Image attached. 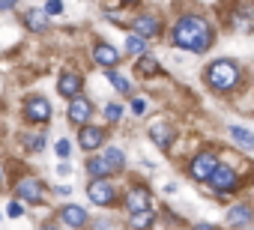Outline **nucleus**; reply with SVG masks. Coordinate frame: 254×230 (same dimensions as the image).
Instances as JSON below:
<instances>
[{
  "label": "nucleus",
  "mask_w": 254,
  "mask_h": 230,
  "mask_svg": "<svg viewBox=\"0 0 254 230\" xmlns=\"http://www.w3.org/2000/svg\"><path fill=\"white\" fill-rule=\"evenodd\" d=\"M212 39H215L212 24H209L203 15H194V12L180 15V18L174 21V27H171V42H174L177 48H183V51L203 54V51L212 45Z\"/></svg>",
  "instance_id": "nucleus-1"
},
{
  "label": "nucleus",
  "mask_w": 254,
  "mask_h": 230,
  "mask_svg": "<svg viewBox=\"0 0 254 230\" xmlns=\"http://www.w3.org/2000/svg\"><path fill=\"white\" fill-rule=\"evenodd\" d=\"M239 81H242V72H239V66H236L233 60H227V57H218V60H212V63L206 66V84H209L215 93H230V90L239 87Z\"/></svg>",
  "instance_id": "nucleus-2"
},
{
  "label": "nucleus",
  "mask_w": 254,
  "mask_h": 230,
  "mask_svg": "<svg viewBox=\"0 0 254 230\" xmlns=\"http://www.w3.org/2000/svg\"><path fill=\"white\" fill-rule=\"evenodd\" d=\"M123 168H126V156H123L120 147H111V150H105L102 156H93V159L87 162V173H90L93 179H108L111 173H120Z\"/></svg>",
  "instance_id": "nucleus-3"
},
{
  "label": "nucleus",
  "mask_w": 254,
  "mask_h": 230,
  "mask_svg": "<svg viewBox=\"0 0 254 230\" xmlns=\"http://www.w3.org/2000/svg\"><path fill=\"white\" fill-rule=\"evenodd\" d=\"M218 168V159H215V153H209V150H203V153H197L191 162H189V176L194 179V182H206L209 176H212V171Z\"/></svg>",
  "instance_id": "nucleus-4"
},
{
  "label": "nucleus",
  "mask_w": 254,
  "mask_h": 230,
  "mask_svg": "<svg viewBox=\"0 0 254 230\" xmlns=\"http://www.w3.org/2000/svg\"><path fill=\"white\" fill-rule=\"evenodd\" d=\"M206 182H209V188H212V191H218V194H230V191H236V188H239V176H236V171H233V168H227V165H218Z\"/></svg>",
  "instance_id": "nucleus-5"
},
{
  "label": "nucleus",
  "mask_w": 254,
  "mask_h": 230,
  "mask_svg": "<svg viewBox=\"0 0 254 230\" xmlns=\"http://www.w3.org/2000/svg\"><path fill=\"white\" fill-rule=\"evenodd\" d=\"M15 200H27V203H42L45 200V185L36 176H21L15 182Z\"/></svg>",
  "instance_id": "nucleus-6"
},
{
  "label": "nucleus",
  "mask_w": 254,
  "mask_h": 230,
  "mask_svg": "<svg viewBox=\"0 0 254 230\" xmlns=\"http://www.w3.org/2000/svg\"><path fill=\"white\" fill-rule=\"evenodd\" d=\"M132 33L141 36V39H156V36H162V18L153 15V12H141V15H135V21H132Z\"/></svg>",
  "instance_id": "nucleus-7"
},
{
  "label": "nucleus",
  "mask_w": 254,
  "mask_h": 230,
  "mask_svg": "<svg viewBox=\"0 0 254 230\" xmlns=\"http://www.w3.org/2000/svg\"><path fill=\"white\" fill-rule=\"evenodd\" d=\"M87 197H90V203H96V206H114L117 191H114V185H111L108 179H90V182H87Z\"/></svg>",
  "instance_id": "nucleus-8"
},
{
  "label": "nucleus",
  "mask_w": 254,
  "mask_h": 230,
  "mask_svg": "<svg viewBox=\"0 0 254 230\" xmlns=\"http://www.w3.org/2000/svg\"><path fill=\"white\" fill-rule=\"evenodd\" d=\"M24 120L27 123H48L51 120V105H48V99H42V96H30L27 102H24Z\"/></svg>",
  "instance_id": "nucleus-9"
},
{
  "label": "nucleus",
  "mask_w": 254,
  "mask_h": 230,
  "mask_svg": "<svg viewBox=\"0 0 254 230\" xmlns=\"http://www.w3.org/2000/svg\"><path fill=\"white\" fill-rule=\"evenodd\" d=\"M105 138H108V132H105L102 126H90V123L78 132V144H81V150H87V153H96V150L105 144Z\"/></svg>",
  "instance_id": "nucleus-10"
},
{
  "label": "nucleus",
  "mask_w": 254,
  "mask_h": 230,
  "mask_svg": "<svg viewBox=\"0 0 254 230\" xmlns=\"http://www.w3.org/2000/svg\"><path fill=\"white\" fill-rule=\"evenodd\" d=\"M69 120L75 123V126H87L90 123V117H93V105H90V99H84V96H78V99H69Z\"/></svg>",
  "instance_id": "nucleus-11"
},
{
  "label": "nucleus",
  "mask_w": 254,
  "mask_h": 230,
  "mask_svg": "<svg viewBox=\"0 0 254 230\" xmlns=\"http://www.w3.org/2000/svg\"><path fill=\"white\" fill-rule=\"evenodd\" d=\"M57 90H60V96H66V99H78L81 96V90H84V78L78 75V72H60V78H57Z\"/></svg>",
  "instance_id": "nucleus-12"
},
{
  "label": "nucleus",
  "mask_w": 254,
  "mask_h": 230,
  "mask_svg": "<svg viewBox=\"0 0 254 230\" xmlns=\"http://www.w3.org/2000/svg\"><path fill=\"white\" fill-rule=\"evenodd\" d=\"M150 203H153V194H150L147 185H135L129 194H126V209H129L132 215H135V212H147Z\"/></svg>",
  "instance_id": "nucleus-13"
},
{
  "label": "nucleus",
  "mask_w": 254,
  "mask_h": 230,
  "mask_svg": "<svg viewBox=\"0 0 254 230\" xmlns=\"http://www.w3.org/2000/svg\"><path fill=\"white\" fill-rule=\"evenodd\" d=\"M60 221H63L66 227H72V230H81V227L90 221V215H87V209H84L81 203H66V206L60 209Z\"/></svg>",
  "instance_id": "nucleus-14"
},
{
  "label": "nucleus",
  "mask_w": 254,
  "mask_h": 230,
  "mask_svg": "<svg viewBox=\"0 0 254 230\" xmlns=\"http://www.w3.org/2000/svg\"><path fill=\"white\" fill-rule=\"evenodd\" d=\"M251 221H254V209H251L248 203H236V206L227 209V224H230L233 230L251 227Z\"/></svg>",
  "instance_id": "nucleus-15"
},
{
  "label": "nucleus",
  "mask_w": 254,
  "mask_h": 230,
  "mask_svg": "<svg viewBox=\"0 0 254 230\" xmlns=\"http://www.w3.org/2000/svg\"><path fill=\"white\" fill-rule=\"evenodd\" d=\"M174 138H177V132H174L168 123H153V126H150V141H153L162 153H168V150H171Z\"/></svg>",
  "instance_id": "nucleus-16"
},
{
  "label": "nucleus",
  "mask_w": 254,
  "mask_h": 230,
  "mask_svg": "<svg viewBox=\"0 0 254 230\" xmlns=\"http://www.w3.org/2000/svg\"><path fill=\"white\" fill-rule=\"evenodd\" d=\"M93 60H96L99 66H105V69H114V66L120 63V54H117V48H114L111 42H96V45H93Z\"/></svg>",
  "instance_id": "nucleus-17"
},
{
  "label": "nucleus",
  "mask_w": 254,
  "mask_h": 230,
  "mask_svg": "<svg viewBox=\"0 0 254 230\" xmlns=\"http://www.w3.org/2000/svg\"><path fill=\"white\" fill-rule=\"evenodd\" d=\"M230 24L236 30H254V3H239L230 15Z\"/></svg>",
  "instance_id": "nucleus-18"
},
{
  "label": "nucleus",
  "mask_w": 254,
  "mask_h": 230,
  "mask_svg": "<svg viewBox=\"0 0 254 230\" xmlns=\"http://www.w3.org/2000/svg\"><path fill=\"white\" fill-rule=\"evenodd\" d=\"M24 24H27V30L42 33V30L48 27V15H45V9H27V12H24Z\"/></svg>",
  "instance_id": "nucleus-19"
},
{
  "label": "nucleus",
  "mask_w": 254,
  "mask_h": 230,
  "mask_svg": "<svg viewBox=\"0 0 254 230\" xmlns=\"http://www.w3.org/2000/svg\"><path fill=\"white\" fill-rule=\"evenodd\" d=\"M230 138H233L242 150H254V132H248L245 126H236V123H233V126H230Z\"/></svg>",
  "instance_id": "nucleus-20"
},
{
  "label": "nucleus",
  "mask_w": 254,
  "mask_h": 230,
  "mask_svg": "<svg viewBox=\"0 0 254 230\" xmlns=\"http://www.w3.org/2000/svg\"><path fill=\"white\" fill-rule=\"evenodd\" d=\"M21 144H24L27 153H42V147H45V132H24V135H21Z\"/></svg>",
  "instance_id": "nucleus-21"
},
{
  "label": "nucleus",
  "mask_w": 254,
  "mask_h": 230,
  "mask_svg": "<svg viewBox=\"0 0 254 230\" xmlns=\"http://www.w3.org/2000/svg\"><path fill=\"white\" fill-rule=\"evenodd\" d=\"M108 81H111V84H114V90H117V93H123V96H129V93H132L129 78L120 75V72H114V69H108Z\"/></svg>",
  "instance_id": "nucleus-22"
},
{
  "label": "nucleus",
  "mask_w": 254,
  "mask_h": 230,
  "mask_svg": "<svg viewBox=\"0 0 254 230\" xmlns=\"http://www.w3.org/2000/svg\"><path fill=\"white\" fill-rule=\"evenodd\" d=\"M153 221H156V215H153V209H147V212H135V215L129 218V227L150 230V227H153Z\"/></svg>",
  "instance_id": "nucleus-23"
},
{
  "label": "nucleus",
  "mask_w": 254,
  "mask_h": 230,
  "mask_svg": "<svg viewBox=\"0 0 254 230\" xmlns=\"http://www.w3.org/2000/svg\"><path fill=\"white\" fill-rule=\"evenodd\" d=\"M126 51H129L132 57H144L147 54V39H141V36H126Z\"/></svg>",
  "instance_id": "nucleus-24"
},
{
  "label": "nucleus",
  "mask_w": 254,
  "mask_h": 230,
  "mask_svg": "<svg viewBox=\"0 0 254 230\" xmlns=\"http://www.w3.org/2000/svg\"><path fill=\"white\" fill-rule=\"evenodd\" d=\"M138 75H141V78L159 75V60H156V57H141V60H138Z\"/></svg>",
  "instance_id": "nucleus-25"
},
{
  "label": "nucleus",
  "mask_w": 254,
  "mask_h": 230,
  "mask_svg": "<svg viewBox=\"0 0 254 230\" xmlns=\"http://www.w3.org/2000/svg\"><path fill=\"white\" fill-rule=\"evenodd\" d=\"M120 117H123V105L120 102H108L105 105V120L108 123H120Z\"/></svg>",
  "instance_id": "nucleus-26"
},
{
  "label": "nucleus",
  "mask_w": 254,
  "mask_h": 230,
  "mask_svg": "<svg viewBox=\"0 0 254 230\" xmlns=\"http://www.w3.org/2000/svg\"><path fill=\"white\" fill-rule=\"evenodd\" d=\"M147 108H150V102H147L144 96H135V99H132V105H129V111L135 114V117H144Z\"/></svg>",
  "instance_id": "nucleus-27"
},
{
  "label": "nucleus",
  "mask_w": 254,
  "mask_h": 230,
  "mask_svg": "<svg viewBox=\"0 0 254 230\" xmlns=\"http://www.w3.org/2000/svg\"><path fill=\"white\" fill-rule=\"evenodd\" d=\"M54 150H57V156H60V162H66V159H69V153H72V144H69L66 138H60V141L54 144Z\"/></svg>",
  "instance_id": "nucleus-28"
},
{
  "label": "nucleus",
  "mask_w": 254,
  "mask_h": 230,
  "mask_svg": "<svg viewBox=\"0 0 254 230\" xmlns=\"http://www.w3.org/2000/svg\"><path fill=\"white\" fill-rule=\"evenodd\" d=\"M42 9H45V15H48V18H51V15H63V0H48Z\"/></svg>",
  "instance_id": "nucleus-29"
},
{
  "label": "nucleus",
  "mask_w": 254,
  "mask_h": 230,
  "mask_svg": "<svg viewBox=\"0 0 254 230\" xmlns=\"http://www.w3.org/2000/svg\"><path fill=\"white\" fill-rule=\"evenodd\" d=\"M6 215H9V218H21V215H24V206H21V200H12V203L6 206Z\"/></svg>",
  "instance_id": "nucleus-30"
},
{
  "label": "nucleus",
  "mask_w": 254,
  "mask_h": 230,
  "mask_svg": "<svg viewBox=\"0 0 254 230\" xmlns=\"http://www.w3.org/2000/svg\"><path fill=\"white\" fill-rule=\"evenodd\" d=\"M18 3V0H0V12H6V9H12Z\"/></svg>",
  "instance_id": "nucleus-31"
},
{
  "label": "nucleus",
  "mask_w": 254,
  "mask_h": 230,
  "mask_svg": "<svg viewBox=\"0 0 254 230\" xmlns=\"http://www.w3.org/2000/svg\"><path fill=\"white\" fill-rule=\"evenodd\" d=\"M194 230H218L215 224H206V221H200V224H194Z\"/></svg>",
  "instance_id": "nucleus-32"
},
{
  "label": "nucleus",
  "mask_w": 254,
  "mask_h": 230,
  "mask_svg": "<svg viewBox=\"0 0 254 230\" xmlns=\"http://www.w3.org/2000/svg\"><path fill=\"white\" fill-rule=\"evenodd\" d=\"M57 173H60V176H66V173H69V165H66V162H60V165H57Z\"/></svg>",
  "instance_id": "nucleus-33"
},
{
  "label": "nucleus",
  "mask_w": 254,
  "mask_h": 230,
  "mask_svg": "<svg viewBox=\"0 0 254 230\" xmlns=\"http://www.w3.org/2000/svg\"><path fill=\"white\" fill-rule=\"evenodd\" d=\"M39 230H60V227H54V224H42Z\"/></svg>",
  "instance_id": "nucleus-34"
},
{
  "label": "nucleus",
  "mask_w": 254,
  "mask_h": 230,
  "mask_svg": "<svg viewBox=\"0 0 254 230\" xmlns=\"http://www.w3.org/2000/svg\"><path fill=\"white\" fill-rule=\"evenodd\" d=\"M123 3H126V6H135V3H141V0H123Z\"/></svg>",
  "instance_id": "nucleus-35"
},
{
  "label": "nucleus",
  "mask_w": 254,
  "mask_h": 230,
  "mask_svg": "<svg viewBox=\"0 0 254 230\" xmlns=\"http://www.w3.org/2000/svg\"><path fill=\"white\" fill-rule=\"evenodd\" d=\"M0 182H3V171H0Z\"/></svg>",
  "instance_id": "nucleus-36"
}]
</instances>
